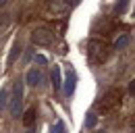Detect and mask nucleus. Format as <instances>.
Returning a JSON list of instances; mask_svg holds the SVG:
<instances>
[{"instance_id":"15","label":"nucleus","mask_w":135,"mask_h":133,"mask_svg":"<svg viewBox=\"0 0 135 133\" xmlns=\"http://www.w3.org/2000/svg\"><path fill=\"white\" fill-rule=\"evenodd\" d=\"M35 63H37V65H42V66H46V65H48V58H46V56H42V54H37V56H35Z\"/></svg>"},{"instance_id":"11","label":"nucleus","mask_w":135,"mask_h":133,"mask_svg":"<svg viewBox=\"0 0 135 133\" xmlns=\"http://www.w3.org/2000/svg\"><path fill=\"white\" fill-rule=\"evenodd\" d=\"M96 123H98L96 112H87V116H85V129H94V127H96Z\"/></svg>"},{"instance_id":"10","label":"nucleus","mask_w":135,"mask_h":133,"mask_svg":"<svg viewBox=\"0 0 135 133\" xmlns=\"http://www.w3.org/2000/svg\"><path fill=\"white\" fill-rule=\"evenodd\" d=\"M129 42H131V37H129V33H125V35H120L117 40V44H114V50H123L129 46Z\"/></svg>"},{"instance_id":"7","label":"nucleus","mask_w":135,"mask_h":133,"mask_svg":"<svg viewBox=\"0 0 135 133\" xmlns=\"http://www.w3.org/2000/svg\"><path fill=\"white\" fill-rule=\"evenodd\" d=\"M50 79H52V85L56 92H60L62 87V79H60V66H52L50 69Z\"/></svg>"},{"instance_id":"12","label":"nucleus","mask_w":135,"mask_h":133,"mask_svg":"<svg viewBox=\"0 0 135 133\" xmlns=\"http://www.w3.org/2000/svg\"><path fill=\"white\" fill-rule=\"evenodd\" d=\"M6 102H8V89H6V87H2V89H0V115L4 112Z\"/></svg>"},{"instance_id":"9","label":"nucleus","mask_w":135,"mask_h":133,"mask_svg":"<svg viewBox=\"0 0 135 133\" xmlns=\"http://www.w3.org/2000/svg\"><path fill=\"white\" fill-rule=\"evenodd\" d=\"M19 54H21V46H19V42H15V44H13V48H11V52H8V58H6L8 66H11L13 63H15V60H17Z\"/></svg>"},{"instance_id":"2","label":"nucleus","mask_w":135,"mask_h":133,"mask_svg":"<svg viewBox=\"0 0 135 133\" xmlns=\"http://www.w3.org/2000/svg\"><path fill=\"white\" fill-rule=\"evenodd\" d=\"M120 100H123V92H120L118 87H112V89H108V92L98 100L96 110L102 112V115H108V112L117 110L118 106H120Z\"/></svg>"},{"instance_id":"13","label":"nucleus","mask_w":135,"mask_h":133,"mask_svg":"<svg viewBox=\"0 0 135 133\" xmlns=\"http://www.w3.org/2000/svg\"><path fill=\"white\" fill-rule=\"evenodd\" d=\"M50 133H67V125H65V121H56V123L50 127Z\"/></svg>"},{"instance_id":"14","label":"nucleus","mask_w":135,"mask_h":133,"mask_svg":"<svg viewBox=\"0 0 135 133\" xmlns=\"http://www.w3.org/2000/svg\"><path fill=\"white\" fill-rule=\"evenodd\" d=\"M127 8H129V0H118L117 6H114V13L123 15V13H127Z\"/></svg>"},{"instance_id":"18","label":"nucleus","mask_w":135,"mask_h":133,"mask_svg":"<svg viewBox=\"0 0 135 133\" xmlns=\"http://www.w3.org/2000/svg\"><path fill=\"white\" fill-rule=\"evenodd\" d=\"M94 133H108V131H104V129H100V131H94Z\"/></svg>"},{"instance_id":"17","label":"nucleus","mask_w":135,"mask_h":133,"mask_svg":"<svg viewBox=\"0 0 135 133\" xmlns=\"http://www.w3.org/2000/svg\"><path fill=\"white\" fill-rule=\"evenodd\" d=\"M6 2H8V0H0V6H4V4H6Z\"/></svg>"},{"instance_id":"1","label":"nucleus","mask_w":135,"mask_h":133,"mask_svg":"<svg viewBox=\"0 0 135 133\" xmlns=\"http://www.w3.org/2000/svg\"><path fill=\"white\" fill-rule=\"evenodd\" d=\"M110 44L106 40H100V37H91L87 42V56H89V63L91 65H104L108 58H110Z\"/></svg>"},{"instance_id":"16","label":"nucleus","mask_w":135,"mask_h":133,"mask_svg":"<svg viewBox=\"0 0 135 133\" xmlns=\"http://www.w3.org/2000/svg\"><path fill=\"white\" fill-rule=\"evenodd\" d=\"M133 92H135V83L131 81V83H129V94H133Z\"/></svg>"},{"instance_id":"4","label":"nucleus","mask_w":135,"mask_h":133,"mask_svg":"<svg viewBox=\"0 0 135 133\" xmlns=\"http://www.w3.org/2000/svg\"><path fill=\"white\" fill-rule=\"evenodd\" d=\"M21 112H23V83L15 81V85H13V100H11V115L21 116Z\"/></svg>"},{"instance_id":"8","label":"nucleus","mask_w":135,"mask_h":133,"mask_svg":"<svg viewBox=\"0 0 135 133\" xmlns=\"http://www.w3.org/2000/svg\"><path fill=\"white\" fill-rule=\"evenodd\" d=\"M35 123V108H29L27 112H25V116H23V125L27 127V129H31Z\"/></svg>"},{"instance_id":"3","label":"nucleus","mask_w":135,"mask_h":133,"mask_svg":"<svg viewBox=\"0 0 135 133\" xmlns=\"http://www.w3.org/2000/svg\"><path fill=\"white\" fill-rule=\"evenodd\" d=\"M54 33H52V29H48V27H37V29H33V33H31V42H33L35 46H44V48H50V46H54Z\"/></svg>"},{"instance_id":"6","label":"nucleus","mask_w":135,"mask_h":133,"mask_svg":"<svg viewBox=\"0 0 135 133\" xmlns=\"http://www.w3.org/2000/svg\"><path fill=\"white\" fill-rule=\"evenodd\" d=\"M25 79H27V85H29V87L40 85V81H42V73H40V69H29Z\"/></svg>"},{"instance_id":"5","label":"nucleus","mask_w":135,"mask_h":133,"mask_svg":"<svg viewBox=\"0 0 135 133\" xmlns=\"http://www.w3.org/2000/svg\"><path fill=\"white\" fill-rule=\"evenodd\" d=\"M75 85H77V73H75L73 69H67V77H65V85H62L65 96H73Z\"/></svg>"}]
</instances>
